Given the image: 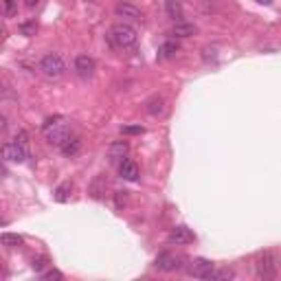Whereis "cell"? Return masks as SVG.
<instances>
[{"mask_svg":"<svg viewBox=\"0 0 281 281\" xmlns=\"http://www.w3.org/2000/svg\"><path fill=\"white\" fill-rule=\"evenodd\" d=\"M42 132H44V138L49 140L51 145H55V147H62L66 140L71 138V128L64 123L62 117H53V119H49V121L44 123Z\"/></svg>","mask_w":281,"mask_h":281,"instance_id":"obj_1","label":"cell"},{"mask_svg":"<svg viewBox=\"0 0 281 281\" xmlns=\"http://www.w3.org/2000/svg\"><path fill=\"white\" fill-rule=\"evenodd\" d=\"M108 38H110V42L115 44L117 49H130V46H134L136 40H138L136 29H134V26H130L128 22H117V24H112Z\"/></svg>","mask_w":281,"mask_h":281,"instance_id":"obj_2","label":"cell"},{"mask_svg":"<svg viewBox=\"0 0 281 281\" xmlns=\"http://www.w3.org/2000/svg\"><path fill=\"white\" fill-rule=\"evenodd\" d=\"M38 68H40V73H42V75H44L46 79L55 82V79L64 77V73H66V64H64V57L59 55V53H46V55H44L42 59H40Z\"/></svg>","mask_w":281,"mask_h":281,"instance_id":"obj_3","label":"cell"},{"mask_svg":"<svg viewBox=\"0 0 281 281\" xmlns=\"http://www.w3.org/2000/svg\"><path fill=\"white\" fill-rule=\"evenodd\" d=\"M255 270H257V277L268 281V279H275L279 275V257L275 255V253L266 251L262 253V255L257 257L255 262Z\"/></svg>","mask_w":281,"mask_h":281,"instance_id":"obj_4","label":"cell"},{"mask_svg":"<svg viewBox=\"0 0 281 281\" xmlns=\"http://www.w3.org/2000/svg\"><path fill=\"white\" fill-rule=\"evenodd\" d=\"M3 158L11 160V163H24L29 158V147L16 143V140H7L3 145Z\"/></svg>","mask_w":281,"mask_h":281,"instance_id":"obj_5","label":"cell"},{"mask_svg":"<svg viewBox=\"0 0 281 281\" xmlns=\"http://www.w3.org/2000/svg\"><path fill=\"white\" fill-rule=\"evenodd\" d=\"M213 268H216V264H213V262H209V259H204V257H198V259H193V262L187 266V272H189L191 277H198V279H209Z\"/></svg>","mask_w":281,"mask_h":281,"instance_id":"obj_6","label":"cell"},{"mask_svg":"<svg viewBox=\"0 0 281 281\" xmlns=\"http://www.w3.org/2000/svg\"><path fill=\"white\" fill-rule=\"evenodd\" d=\"M154 266L163 272H171V270H178L180 268V257L173 255V253H160V255L154 259Z\"/></svg>","mask_w":281,"mask_h":281,"instance_id":"obj_7","label":"cell"},{"mask_svg":"<svg viewBox=\"0 0 281 281\" xmlns=\"http://www.w3.org/2000/svg\"><path fill=\"white\" fill-rule=\"evenodd\" d=\"M95 68H97V64L90 55H77L75 57V73L79 77H84V79L92 77L95 75Z\"/></svg>","mask_w":281,"mask_h":281,"instance_id":"obj_8","label":"cell"},{"mask_svg":"<svg viewBox=\"0 0 281 281\" xmlns=\"http://www.w3.org/2000/svg\"><path fill=\"white\" fill-rule=\"evenodd\" d=\"M167 239H169L171 244H176V246H185V244H191L196 237H193V233L187 229V226L180 224V226H173V229L169 231Z\"/></svg>","mask_w":281,"mask_h":281,"instance_id":"obj_9","label":"cell"},{"mask_svg":"<svg viewBox=\"0 0 281 281\" xmlns=\"http://www.w3.org/2000/svg\"><path fill=\"white\" fill-rule=\"evenodd\" d=\"M130 152V145L128 140H112L110 147H108V160L110 163H123L125 156Z\"/></svg>","mask_w":281,"mask_h":281,"instance_id":"obj_10","label":"cell"},{"mask_svg":"<svg viewBox=\"0 0 281 281\" xmlns=\"http://www.w3.org/2000/svg\"><path fill=\"white\" fill-rule=\"evenodd\" d=\"M115 13L119 18H123V20H134V22L143 20V11H140L136 5H132V3H117Z\"/></svg>","mask_w":281,"mask_h":281,"instance_id":"obj_11","label":"cell"},{"mask_svg":"<svg viewBox=\"0 0 281 281\" xmlns=\"http://www.w3.org/2000/svg\"><path fill=\"white\" fill-rule=\"evenodd\" d=\"M119 173H121L123 180H130V183H134V180H138V165L134 163V160L125 158L121 167H119Z\"/></svg>","mask_w":281,"mask_h":281,"instance_id":"obj_12","label":"cell"},{"mask_svg":"<svg viewBox=\"0 0 281 281\" xmlns=\"http://www.w3.org/2000/svg\"><path fill=\"white\" fill-rule=\"evenodd\" d=\"M196 31H198V26L196 24H191V22H176L173 24V29H171V33L176 38H191V36H196Z\"/></svg>","mask_w":281,"mask_h":281,"instance_id":"obj_13","label":"cell"},{"mask_svg":"<svg viewBox=\"0 0 281 281\" xmlns=\"http://www.w3.org/2000/svg\"><path fill=\"white\" fill-rule=\"evenodd\" d=\"M59 150H62V154H64L66 158H75L77 154L82 152V140L75 138V136H71L62 147H59Z\"/></svg>","mask_w":281,"mask_h":281,"instance_id":"obj_14","label":"cell"},{"mask_svg":"<svg viewBox=\"0 0 281 281\" xmlns=\"http://www.w3.org/2000/svg\"><path fill=\"white\" fill-rule=\"evenodd\" d=\"M145 110H147V115H152V117H160L165 112V99L158 97V95H154L150 101L145 103Z\"/></svg>","mask_w":281,"mask_h":281,"instance_id":"obj_15","label":"cell"},{"mask_svg":"<svg viewBox=\"0 0 281 281\" xmlns=\"http://www.w3.org/2000/svg\"><path fill=\"white\" fill-rule=\"evenodd\" d=\"M178 42H171V40H167V42H163L158 46V59H171V57H176V53H178Z\"/></svg>","mask_w":281,"mask_h":281,"instance_id":"obj_16","label":"cell"},{"mask_svg":"<svg viewBox=\"0 0 281 281\" xmlns=\"http://www.w3.org/2000/svg\"><path fill=\"white\" fill-rule=\"evenodd\" d=\"M165 9H167V16L171 20H178L180 22V18H183V5H180V0H167Z\"/></svg>","mask_w":281,"mask_h":281,"instance_id":"obj_17","label":"cell"},{"mask_svg":"<svg viewBox=\"0 0 281 281\" xmlns=\"http://www.w3.org/2000/svg\"><path fill=\"white\" fill-rule=\"evenodd\" d=\"M71 191H73V185L71 183H62V185H57L55 187V200L57 202H68V198H71Z\"/></svg>","mask_w":281,"mask_h":281,"instance_id":"obj_18","label":"cell"},{"mask_svg":"<svg viewBox=\"0 0 281 281\" xmlns=\"http://www.w3.org/2000/svg\"><path fill=\"white\" fill-rule=\"evenodd\" d=\"M0 242H3V246H7V249H16V246L22 244V237L16 235V233H3Z\"/></svg>","mask_w":281,"mask_h":281,"instance_id":"obj_19","label":"cell"},{"mask_svg":"<svg viewBox=\"0 0 281 281\" xmlns=\"http://www.w3.org/2000/svg\"><path fill=\"white\" fill-rule=\"evenodd\" d=\"M18 31L22 33V36L31 38V36H36V31H38V24H36V22H22V24L18 26Z\"/></svg>","mask_w":281,"mask_h":281,"instance_id":"obj_20","label":"cell"},{"mask_svg":"<svg viewBox=\"0 0 281 281\" xmlns=\"http://www.w3.org/2000/svg\"><path fill=\"white\" fill-rule=\"evenodd\" d=\"M40 277H42L44 281H62V279H64V275H62V272H59V270H55V268H53V270H46V272H42V275H40Z\"/></svg>","mask_w":281,"mask_h":281,"instance_id":"obj_21","label":"cell"},{"mask_svg":"<svg viewBox=\"0 0 281 281\" xmlns=\"http://www.w3.org/2000/svg\"><path fill=\"white\" fill-rule=\"evenodd\" d=\"M218 279H233V272L231 270H216V268H213V272L209 275V281H218Z\"/></svg>","mask_w":281,"mask_h":281,"instance_id":"obj_22","label":"cell"},{"mask_svg":"<svg viewBox=\"0 0 281 281\" xmlns=\"http://www.w3.org/2000/svg\"><path fill=\"white\" fill-rule=\"evenodd\" d=\"M3 13H5V18H11L13 16V11H16V0H3Z\"/></svg>","mask_w":281,"mask_h":281,"instance_id":"obj_23","label":"cell"},{"mask_svg":"<svg viewBox=\"0 0 281 281\" xmlns=\"http://www.w3.org/2000/svg\"><path fill=\"white\" fill-rule=\"evenodd\" d=\"M13 140L20 143V145H24V147H29V134H26L24 130H18V134L13 136Z\"/></svg>","mask_w":281,"mask_h":281,"instance_id":"obj_24","label":"cell"},{"mask_svg":"<svg viewBox=\"0 0 281 281\" xmlns=\"http://www.w3.org/2000/svg\"><path fill=\"white\" fill-rule=\"evenodd\" d=\"M143 128H140V125H125L123 128V134H143Z\"/></svg>","mask_w":281,"mask_h":281,"instance_id":"obj_25","label":"cell"},{"mask_svg":"<svg viewBox=\"0 0 281 281\" xmlns=\"http://www.w3.org/2000/svg\"><path fill=\"white\" fill-rule=\"evenodd\" d=\"M31 266H33V270H42L44 266H46V259L44 257H38V259H33V262H31Z\"/></svg>","mask_w":281,"mask_h":281,"instance_id":"obj_26","label":"cell"},{"mask_svg":"<svg viewBox=\"0 0 281 281\" xmlns=\"http://www.w3.org/2000/svg\"><path fill=\"white\" fill-rule=\"evenodd\" d=\"M24 5L29 7V9H36V7L40 5V0H24Z\"/></svg>","mask_w":281,"mask_h":281,"instance_id":"obj_27","label":"cell"},{"mask_svg":"<svg viewBox=\"0 0 281 281\" xmlns=\"http://www.w3.org/2000/svg\"><path fill=\"white\" fill-rule=\"evenodd\" d=\"M257 3H259V5H270L272 0H257Z\"/></svg>","mask_w":281,"mask_h":281,"instance_id":"obj_28","label":"cell"}]
</instances>
